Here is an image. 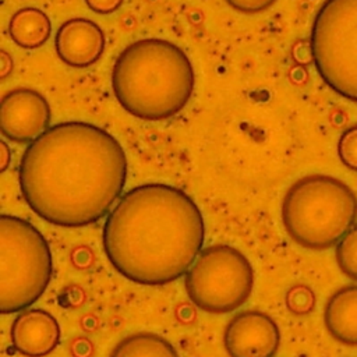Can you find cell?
<instances>
[{
    "label": "cell",
    "mask_w": 357,
    "mask_h": 357,
    "mask_svg": "<svg viewBox=\"0 0 357 357\" xmlns=\"http://www.w3.org/2000/svg\"><path fill=\"white\" fill-rule=\"evenodd\" d=\"M127 180L120 142L85 121L52 126L32 141L20 162L26 205L47 223L82 227L110 213Z\"/></svg>",
    "instance_id": "cell-1"
},
{
    "label": "cell",
    "mask_w": 357,
    "mask_h": 357,
    "mask_svg": "<svg viewBox=\"0 0 357 357\" xmlns=\"http://www.w3.org/2000/svg\"><path fill=\"white\" fill-rule=\"evenodd\" d=\"M103 250L126 279L158 286L184 276L202 251L204 218L183 190L149 183L127 191L103 225Z\"/></svg>",
    "instance_id": "cell-2"
},
{
    "label": "cell",
    "mask_w": 357,
    "mask_h": 357,
    "mask_svg": "<svg viewBox=\"0 0 357 357\" xmlns=\"http://www.w3.org/2000/svg\"><path fill=\"white\" fill-rule=\"evenodd\" d=\"M194 84V68L187 54L160 38L128 45L112 71L113 93L121 107L149 121L178 113L188 103Z\"/></svg>",
    "instance_id": "cell-3"
},
{
    "label": "cell",
    "mask_w": 357,
    "mask_h": 357,
    "mask_svg": "<svg viewBox=\"0 0 357 357\" xmlns=\"http://www.w3.org/2000/svg\"><path fill=\"white\" fill-rule=\"evenodd\" d=\"M356 219V194L346 183L328 174L304 176L283 197V226L291 240L304 248L336 245Z\"/></svg>",
    "instance_id": "cell-4"
},
{
    "label": "cell",
    "mask_w": 357,
    "mask_h": 357,
    "mask_svg": "<svg viewBox=\"0 0 357 357\" xmlns=\"http://www.w3.org/2000/svg\"><path fill=\"white\" fill-rule=\"evenodd\" d=\"M53 272L46 238L28 220L0 216V311L26 310L46 290Z\"/></svg>",
    "instance_id": "cell-5"
},
{
    "label": "cell",
    "mask_w": 357,
    "mask_h": 357,
    "mask_svg": "<svg viewBox=\"0 0 357 357\" xmlns=\"http://www.w3.org/2000/svg\"><path fill=\"white\" fill-rule=\"evenodd\" d=\"M310 49L321 79L357 102V0H325L315 14Z\"/></svg>",
    "instance_id": "cell-6"
},
{
    "label": "cell",
    "mask_w": 357,
    "mask_h": 357,
    "mask_svg": "<svg viewBox=\"0 0 357 357\" xmlns=\"http://www.w3.org/2000/svg\"><path fill=\"white\" fill-rule=\"evenodd\" d=\"M185 291L202 311L226 314L241 307L254 286L247 257L227 244L204 248L185 273Z\"/></svg>",
    "instance_id": "cell-7"
},
{
    "label": "cell",
    "mask_w": 357,
    "mask_h": 357,
    "mask_svg": "<svg viewBox=\"0 0 357 357\" xmlns=\"http://www.w3.org/2000/svg\"><path fill=\"white\" fill-rule=\"evenodd\" d=\"M50 117L47 100L35 89L15 88L1 99V132L11 142L31 144L50 128Z\"/></svg>",
    "instance_id": "cell-8"
},
{
    "label": "cell",
    "mask_w": 357,
    "mask_h": 357,
    "mask_svg": "<svg viewBox=\"0 0 357 357\" xmlns=\"http://www.w3.org/2000/svg\"><path fill=\"white\" fill-rule=\"evenodd\" d=\"M223 343L230 357H273L280 344V332L269 315L250 310L229 321Z\"/></svg>",
    "instance_id": "cell-9"
},
{
    "label": "cell",
    "mask_w": 357,
    "mask_h": 357,
    "mask_svg": "<svg viewBox=\"0 0 357 357\" xmlns=\"http://www.w3.org/2000/svg\"><path fill=\"white\" fill-rule=\"evenodd\" d=\"M57 56L75 68L95 64L105 49V35L98 24L88 18H71L60 25L54 39Z\"/></svg>",
    "instance_id": "cell-10"
},
{
    "label": "cell",
    "mask_w": 357,
    "mask_h": 357,
    "mask_svg": "<svg viewBox=\"0 0 357 357\" xmlns=\"http://www.w3.org/2000/svg\"><path fill=\"white\" fill-rule=\"evenodd\" d=\"M11 342L17 351L26 357H45L60 342V325L47 311L31 308L21 311L13 321Z\"/></svg>",
    "instance_id": "cell-11"
},
{
    "label": "cell",
    "mask_w": 357,
    "mask_h": 357,
    "mask_svg": "<svg viewBox=\"0 0 357 357\" xmlns=\"http://www.w3.org/2000/svg\"><path fill=\"white\" fill-rule=\"evenodd\" d=\"M324 321L332 337L346 346H357V284L343 286L329 297Z\"/></svg>",
    "instance_id": "cell-12"
},
{
    "label": "cell",
    "mask_w": 357,
    "mask_h": 357,
    "mask_svg": "<svg viewBox=\"0 0 357 357\" xmlns=\"http://www.w3.org/2000/svg\"><path fill=\"white\" fill-rule=\"evenodd\" d=\"M52 24L45 11L35 7L17 10L8 22V33L15 45L24 49H36L46 43Z\"/></svg>",
    "instance_id": "cell-13"
},
{
    "label": "cell",
    "mask_w": 357,
    "mask_h": 357,
    "mask_svg": "<svg viewBox=\"0 0 357 357\" xmlns=\"http://www.w3.org/2000/svg\"><path fill=\"white\" fill-rule=\"evenodd\" d=\"M109 357H178V353L160 335L138 332L121 339Z\"/></svg>",
    "instance_id": "cell-14"
},
{
    "label": "cell",
    "mask_w": 357,
    "mask_h": 357,
    "mask_svg": "<svg viewBox=\"0 0 357 357\" xmlns=\"http://www.w3.org/2000/svg\"><path fill=\"white\" fill-rule=\"evenodd\" d=\"M335 257L340 271L357 282V223L336 244Z\"/></svg>",
    "instance_id": "cell-15"
},
{
    "label": "cell",
    "mask_w": 357,
    "mask_h": 357,
    "mask_svg": "<svg viewBox=\"0 0 357 357\" xmlns=\"http://www.w3.org/2000/svg\"><path fill=\"white\" fill-rule=\"evenodd\" d=\"M286 305L293 314H297V315L308 314L314 310L315 296L310 287L297 284L287 291Z\"/></svg>",
    "instance_id": "cell-16"
},
{
    "label": "cell",
    "mask_w": 357,
    "mask_h": 357,
    "mask_svg": "<svg viewBox=\"0 0 357 357\" xmlns=\"http://www.w3.org/2000/svg\"><path fill=\"white\" fill-rule=\"evenodd\" d=\"M337 155L347 169L357 172V126L342 132L337 142Z\"/></svg>",
    "instance_id": "cell-17"
},
{
    "label": "cell",
    "mask_w": 357,
    "mask_h": 357,
    "mask_svg": "<svg viewBox=\"0 0 357 357\" xmlns=\"http://www.w3.org/2000/svg\"><path fill=\"white\" fill-rule=\"evenodd\" d=\"M276 0H226L234 10L245 14H255L269 8Z\"/></svg>",
    "instance_id": "cell-18"
},
{
    "label": "cell",
    "mask_w": 357,
    "mask_h": 357,
    "mask_svg": "<svg viewBox=\"0 0 357 357\" xmlns=\"http://www.w3.org/2000/svg\"><path fill=\"white\" fill-rule=\"evenodd\" d=\"M85 3L93 13L110 14L123 4V0H85Z\"/></svg>",
    "instance_id": "cell-19"
},
{
    "label": "cell",
    "mask_w": 357,
    "mask_h": 357,
    "mask_svg": "<svg viewBox=\"0 0 357 357\" xmlns=\"http://www.w3.org/2000/svg\"><path fill=\"white\" fill-rule=\"evenodd\" d=\"M0 60H1V77L4 78L13 68V60L4 50L0 52Z\"/></svg>",
    "instance_id": "cell-20"
},
{
    "label": "cell",
    "mask_w": 357,
    "mask_h": 357,
    "mask_svg": "<svg viewBox=\"0 0 357 357\" xmlns=\"http://www.w3.org/2000/svg\"><path fill=\"white\" fill-rule=\"evenodd\" d=\"M0 152H1V170H6L10 163V159H11V152H10L8 145L4 141H1V144H0Z\"/></svg>",
    "instance_id": "cell-21"
}]
</instances>
